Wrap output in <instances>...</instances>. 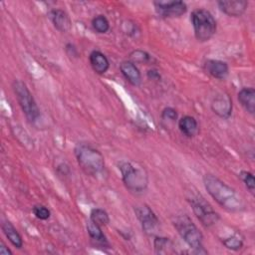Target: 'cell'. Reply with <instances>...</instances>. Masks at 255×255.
Listing matches in <instances>:
<instances>
[{
  "instance_id": "obj_18",
  "label": "cell",
  "mask_w": 255,
  "mask_h": 255,
  "mask_svg": "<svg viewBox=\"0 0 255 255\" xmlns=\"http://www.w3.org/2000/svg\"><path fill=\"white\" fill-rule=\"evenodd\" d=\"M178 128L186 137L195 136L199 130L197 121L192 116H183L178 121Z\"/></svg>"
},
{
  "instance_id": "obj_16",
  "label": "cell",
  "mask_w": 255,
  "mask_h": 255,
  "mask_svg": "<svg viewBox=\"0 0 255 255\" xmlns=\"http://www.w3.org/2000/svg\"><path fill=\"white\" fill-rule=\"evenodd\" d=\"M92 69L99 75H104L110 68V62L107 56L99 50H94L89 56Z\"/></svg>"
},
{
  "instance_id": "obj_24",
  "label": "cell",
  "mask_w": 255,
  "mask_h": 255,
  "mask_svg": "<svg viewBox=\"0 0 255 255\" xmlns=\"http://www.w3.org/2000/svg\"><path fill=\"white\" fill-rule=\"evenodd\" d=\"M239 176L241 178V180L243 181V183L245 184V186L247 187V189L254 194V190H255V179H254V175L247 171V170H241L239 173Z\"/></svg>"
},
{
  "instance_id": "obj_2",
  "label": "cell",
  "mask_w": 255,
  "mask_h": 255,
  "mask_svg": "<svg viewBox=\"0 0 255 255\" xmlns=\"http://www.w3.org/2000/svg\"><path fill=\"white\" fill-rule=\"evenodd\" d=\"M74 151L78 164L88 175H99L105 169L104 155L89 143L79 142Z\"/></svg>"
},
{
  "instance_id": "obj_20",
  "label": "cell",
  "mask_w": 255,
  "mask_h": 255,
  "mask_svg": "<svg viewBox=\"0 0 255 255\" xmlns=\"http://www.w3.org/2000/svg\"><path fill=\"white\" fill-rule=\"evenodd\" d=\"M153 246L156 254H172L176 252L173 242L166 237L156 236L153 240Z\"/></svg>"
},
{
  "instance_id": "obj_14",
  "label": "cell",
  "mask_w": 255,
  "mask_h": 255,
  "mask_svg": "<svg viewBox=\"0 0 255 255\" xmlns=\"http://www.w3.org/2000/svg\"><path fill=\"white\" fill-rule=\"evenodd\" d=\"M120 70L125 79L132 86L137 87L141 83V74L135 64L131 61H124L120 65Z\"/></svg>"
},
{
  "instance_id": "obj_4",
  "label": "cell",
  "mask_w": 255,
  "mask_h": 255,
  "mask_svg": "<svg viewBox=\"0 0 255 255\" xmlns=\"http://www.w3.org/2000/svg\"><path fill=\"white\" fill-rule=\"evenodd\" d=\"M173 226L184 242L196 253H206L203 249V235L188 215H177L172 220Z\"/></svg>"
},
{
  "instance_id": "obj_21",
  "label": "cell",
  "mask_w": 255,
  "mask_h": 255,
  "mask_svg": "<svg viewBox=\"0 0 255 255\" xmlns=\"http://www.w3.org/2000/svg\"><path fill=\"white\" fill-rule=\"evenodd\" d=\"M220 240L226 248L233 251H237L243 246V240L239 232H233L225 237H220Z\"/></svg>"
},
{
  "instance_id": "obj_13",
  "label": "cell",
  "mask_w": 255,
  "mask_h": 255,
  "mask_svg": "<svg viewBox=\"0 0 255 255\" xmlns=\"http://www.w3.org/2000/svg\"><path fill=\"white\" fill-rule=\"evenodd\" d=\"M48 17L50 18L54 27L58 31L62 33H66L71 30L72 21L66 11L62 9H52L49 11Z\"/></svg>"
},
{
  "instance_id": "obj_29",
  "label": "cell",
  "mask_w": 255,
  "mask_h": 255,
  "mask_svg": "<svg viewBox=\"0 0 255 255\" xmlns=\"http://www.w3.org/2000/svg\"><path fill=\"white\" fill-rule=\"evenodd\" d=\"M0 254L1 255H11L12 251L9 248H7V246L3 242H1L0 243Z\"/></svg>"
},
{
  "instance_id": "obj_19",
  "label": "cell",
  "mask_w": 255,
  "mask_h": 255,
  "mask_svg": "<svg viewBox=\"0 0 255 255\" xmlns=\"http://www.w3.org/2000/svg\"><path fill=\"white\" fill-rule=\"evenodd\" d=\"M1 228H2V231L5 234V236L7 237V239L11 242V244L13 246H15L16 248H19V249L23 246L22 237L11 222H9V221L2 222Z\"/></svg>"
},
{
  "instance_id": "obj_12",
  "label": "cell",
  "mask_w": 255,
  "mask_h": 255,
  "mask_svg": "<svg viewBox=\"0 0 255 255\" xmlns=\"http://www.w3.org/2000/svg\"><path fill=\"white\" fill-rule=\"evenodd\" d=\"M219 9L230 17H239L246 11L248 7V1L245 0H229L218 1Z\"/></svg>"
},
{
  "instance_id": "obj_5",
  "label": "cell",
  "mask_w": 255,
  "mask_h": 255,
  "mask_svg": "<svg viewBox=\"0 0 255 255\" xmlns=\"http://www.w3.org/2000/svg\"><path fill=\"white\" fill-rule=\"evenodd\" d=\"M194 36L199 42L210 40L216 32V21L213 15L205 9H195L190 17Z\"/></svg>"
},
{
  "instance_id": "obj_9",
  "label": "cell",
  "mask_w": 255,
  "mask_h": 255,
  "mask_svg": "<svg viewBox=\"0 0 255 255\" xmlns=\"http://www.w3.org/2000/svg\"><path fill=\"white\" fill-rule=\"evenodd\" d=\"M155 11L163 18H175L183 15L187 6L183 1H156L153 2Z\"/></svg>"
},
{
  "instance_id": "obj_6",
  "label": "cell",
  "mask_w": 255,
  "mask_h": 255,
  "mask_svg": "<svg viewBox=\"0 0 255 255\" xmlns=\"http://www.w3.org/2000/svg\"><path fill=\"white\" fill-rule=\"evenodd\" d=\"M12 88L17 102L27 120L31 123L36 122L40 117V110L26 84L20 80H15L12 83Z\"/></svg>"
},
{
  "instance_id": "obj_17",
  "label": "cell",
  "mask_w": 255,
  "mask_h": 255,
  "mask_svg": "<svg viewBox=\"0 0 255 255\" xmlns=\"http://www.w3.org/2000/svg\"><path fill=\"white\" fill-rule=\"evenodd\" d=\"M238 101L241 106L251 115L255 112V90L252 87L242 88L238 95Z\"/></svg>"
},
{
  "instance_id": "obj_25",
  "label": "cell",
  "mask_w": 255,
  "mask_h": 255,
  "mask_svg": "<svg viewBox=\"0 0 255 255\" xmlns=\"http://www.w3.org/2000/svg\"><path fill=\"white\" fill-rule=\"evenodd\" d=\"M160 117L163 122L167 124H174L177 121V112L171 107H166L162 110Z\"/></svg>"
},
{
  "instance_id": "obj_1",
  "label": "cell",
  "mask_w": 255,
  "mask_h": 255,
  "mask_svg": "<svg viewBox=\"0 0 255 255\" xmlns=\"http://www.w3.org/2000/svg\"><path fill=\"white\" fill-rule=\"evenodd\" d=\"M203 184L208 194L225 210L240 212L245 209L246 203L244 198L217 176L206 173L203 176Z\"/></svg>"
},
{
  "instance_id": "obj_27",
  "label": "cell",
  "mask_w": 255,
  "mask_h": 255,
  "mask_svg": "<svg viewBox=\"0 0 255 255\" xmlns=\"http://www.w3.org/2000/svg\"><path fill=\"white\" fill-rule=\"evenodd\" d=\"M129 56H130V59L132 60L131 62H133V63H134V61L139 62V63H147L151 60V57L149 54H147L144 51H140V50L133 51Z\"/></svg>"
},
{
  "instance_id": "obj_7",
  "label": "cell",
  "mask_w": 255,
  "mask_h": 255,
  "mask_svg": "<svg viewBox=\"0 0 255 255\" xmlns=\"http://www.w3.org/2000/svg\"><path fill=\"white\" fill-rule=\"evenodd\" d=\"M187 200L191 205L194 215L205 227H211L219 221V214L200 194L192 193L187 197Z\"/></svg>"
},
{
  "instance_id": "obj_10",
  "label": "cell",
  "mask_w": 255,
  "mask_h": 255,
  "mask_svg": "<svg viewBox=\"0 0 255 255\" xmlns=\"http://www.w3.org/2000/svg\"><path fill=\"white\" fill-rule=\"evenodd\" d=\"M211 109L214 114L222 119H228L232 113V100L226 93L217 94L212 102Z\"/></svg>"
},
{
  "instance_id": "obj_28",
  "label": "cell",
  "mask_w": 255,
  "mask_h": 255,
  "mask_svg": "<svg viewBox=\"0 0 255 255\" xmlns=\"http://www.w3.org/2000/svg\"><path fill=\"white\" fill-rule=\"evenodd\" d=\"M147 78L149 80H152V81H159L160 80V74L158 71L154 70V69H151L149 71H147Z\"/></svg>"
},
{
  "instance_id": "obj_23",
  "label": "cell",
  "mask_w": 255,
  "mask_h": 255,
  "mask_svg": "<svg viewBox=\"0 0 255 255\" xmlns=\"http://www.w3.org/2000/svg\"><path fill=\"white\" fill-rule=\"evenodd\" d=\"M92 26L96 32L101 34L107 33L110 29L109 20L104 15H98L94 17L92 20Z\"/></svg>"
},
{
  "instance_id": "obj_8",
  "label": "cell",
  "mask_w": 255,
  "mask_h": 255,
  "mask_svg": "<svg viewBox=\"0 0 255 255\" xmlns=\"http://www.w3.org/2000/svg\"><path fill=\"white\" fill-rule=\"evenodd\" d=\"M134 213L141 224V228L147 235H153L159 225V220L155 213L145 204L134 206Z\"/></svg>"
},
{
  "instance_id": "obj_26",
  "label": "cell",
  "mask_w": 255,
  "mask_h": 255,
  "mask_svg": "<svg viewBox=\"0 0 255 255\" xmlns=\"http://www.w3.org/2000/svg\"><path fill=\"white\" fill-rule=\"evenodd\" d=\"M32 211L34 213V215L38 218V219H41V220H47L50 215H51V212L50 210L44 206V205H34L33 208H32Z\"/></svg>"
},
{
  "instance_id": "obj_15",
  "label": "cell",
  "mask_w": 255,
  "mask_h": 255,
  "mask_svg": "<svg viewBox=\"0 0 255 255\" xmlns=\"http://www.w3.org/2000/svg\"><path fill=\"white\" fill-rule=\"evenodd\" d=\"M87 230L88 234L91 239V243L95 247H102V248H109L110 244L105 236V234L102 231V227L95 224L91 220L87 224Z\"/></svg>"
},
{
  "instance_id": "obj_3",
  "label": "cell",
  "mask_w": 255,
  "mask_h": 255,
  "mask_svg": "<svg viewBox=\"0 0 255 255\" xmlns=\"http://www.w3.org/2000/svg\"><path fill=\"white\" fill-rule=\"evenodd\" d=\"M119 169L122 173V179L130 192H143L148 184V176L143 166L130 161H121Z\"/></svg>"
},
{
  "instance_id": "obj_22",
  "label": "cell",
  "mask_w": 255,
  "mask_h": 255,
  "mask_svg": "<svg viewBox=\"0 0 255 255\" xmlns=\"http://www.w3.org/2000/svg\"><path fill=\"white\" fill-rule=\"evenodd\" d=\"M90 220L100 227L106 226L110 222V217L107 211L102 208H94L90 213Z\"/></svg>"
},
{
  "instance_id": "obj_11",
  "label": "cell",
  "mask_w": 255,
  "mask_h": 255,
  "mask_svg": "<svg viewBox=\"0 0 255 255\" xmlns=\"http://www.w3.org/2000/svg\"><path fill=\"white\" fill-rule=\"evenodd\" d=\"M203 69L208 75L218 80H224L229 74L227 63L221 60L208 59L203 63Z\"/></svg>"
}]
</instances>
